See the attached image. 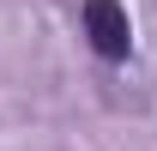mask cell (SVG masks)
Returning a JSON list of instances; mask_svg holds the SVG:
<instances>
[{
	"label": "cell",
	"mask_w": 157,
	"mask_h": 151,
	"mask_svg": "<svg viewBox=\"0 0 157 151\" xmlns=\"http://www.w3.org/2000/svg\"><path fill=\"white\" fill-rule=\"evenodd\" d=\"M85 37L103 60H127L133 48V24H127V6L121 0H85Z\"/></svg>",
	"instance_id": "6da1fadb"
}]
</instances>
